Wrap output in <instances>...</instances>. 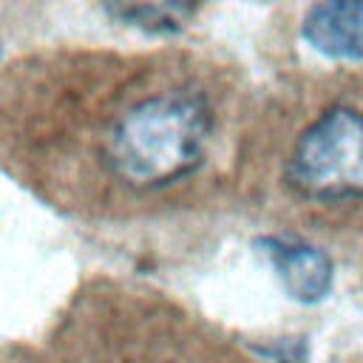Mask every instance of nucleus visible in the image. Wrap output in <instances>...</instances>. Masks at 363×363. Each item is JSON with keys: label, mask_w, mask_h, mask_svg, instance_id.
Wrapping results in <instances>:
<instances>
[{"label": "nucleus", "mask_w": 363, "mask_h": 363, "mask_svg": "<svg viewBox=\"0 0 363 363\" xmlns=\"http://www.w3.org/2000/svg\"><path fill=\"white\" fill-rule=\"evenodd\" d=\"M210 136V111L201 96L164 91L130 105L108 130L105 159L130 187H164L190 176Z\"/></svg>", "instance_id": "obj_1"}, {"label": "nucleus", "mask_w": 363, "mask_h": 363, "mask_svg": "<svg viewBox=\"0 0 363 363\" xmlns=\"http://www.w3.org/2000/svg\"><path fill=\"white\" fill-rule=\"evenodd\" d=\"M286 176L315 201L363 199V113L337 105L309 122L292 145Z\"/></svg>", "instance_id": "obj_2"}, {"label": "nucleus", "mask_w": 363, "mask_h": 363, "mask_svg": "<svg viewBox=\"0 0 363 363\" xmlns=\"http://www.w3.org/2000/svg\"><path fill=\"white\" fill-rule=\"evenodd\" d=\"M255 247L295 301L315 303L329 295L335 267L320 247L286 235H264L255 241Z\"/></svg>", "instance_id": "obj_3"}, {"label": "nucleus", "mask_w": 363, "mask_h": 363, "mask_svg": "<svg viewBox=\"0 0 363 363\" xmlns=\"http://www.w3.org/2000/svg\"><path fill=\"white\" fill-rule=\"evenodd\" d=\"M303 37L329 57L363 60V3H318L303 17Z\"/></svg>", "instance_id": "obj_4"}, {"label": "nucleus", "mask_w": 363, "mask_h": 363, "mask_svg": "<svg viewBox=\"0 0 363 363\" xmlns=\"http://www.w3.org/2000/svg\"><path fill=\"white\" fill-rule=\"evenodd\" d=\"M105 11L113 20H122L128 26L164 34V31H179L187 17L196 11V6H182V3H113L105 6Z\"/></svg>", "instance_id": "obj_5"}, {"label": "nucleus", "mask_w": 363, "mask_h": 363, "mask_svg": "<svg viewBox=\"0 0 363 363\" xmlns=\"http://www.w3.org/2000/svg\"><path fill=\"white\" fill-rule=\"evenodd\" d=\"M267 357L278 360V363H306V343L303 340H278L267 349H258Z\"/></svg>", "instance_id": "obj_6"}]
</instances>
